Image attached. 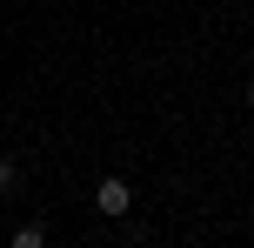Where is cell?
<instances>
[{
  "label": "cell",
  "instance_id": "3957f363",
  "mask_svg": "<svg viewBox=\"0 0 254 248\" xmlns=\"http://www.w3.org/2000/svg\"><path fill=\"white\" fill-rule=\"evenodd\" d=\"M13 188H20V161H13V155H0V201H7Z\"/></svg>",
  "mask_w": 254,
  "mask_h": 248
},
{
  "label": "cell",
  "instance_id": "277c9868",
  "mask_svg": "<svg viewBox=\"0 0 254 248\" xmlns=\"http://www.w3.org/2000/svg\"><path fill=\"white\" fill-rule=\"evenodd\" d=\"M241 101H248V107H254V81H248V87H241Z\"/></svg>",
  "mask_w": 254,
  "mask_h": 248
},
{
  "label": "cell",
  "instance_id": "6da1fadb",
  "mask_svg": "<svg viewBox=\"0 0 254 248\" xmlns=\"http://www.w3.org/2000/svg\"><path fill=\"white\" fill-rule=\"evenodd\" d=\"M94 208H101L107 222H127V215H134V188H127L121 174H101V188H94Z\"/></svg>",
  "mask_w": 254,
  "mask_h": 248
},
{
  "label": "cell",
  "instance_id": "7a4b0ae2",
  "mask_svg": "<svg viewBox=\"0 0 254 248\" xmlns=\"http://www.w3.org/2000/svg\"><path fill=\"white\" fill-rule=\"evenodd\" d=\"M7 242H13V248H47V222H20Z\"/></svg>",
  "mask_w": 254,
  "mask_h": 248
}]
</instances>
